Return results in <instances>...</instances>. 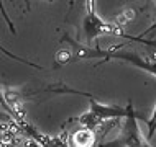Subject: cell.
Returning a JSON list of instances; mask_svg holds the SVG:
<instances>
[{
	"label": "cell",
	"mask_w": 156,
	"mask_h": 147,
	"mask_svg": "<svg viewBox=\"0 0 156 147\" xmlns=\"http://www.w3.org/2000/svg\"><path fill=\"white\" fill-rule=\"evenodd\" d=\"M95 142V134L92 129L82 128L71 134V147H92Z\"/></svg>",
	"instance_id": "5"
},
{
	"label": "cell",
	"mask_w": 156,
	"mask_h": 147,
	"mask_svg": "<svg viewBox=\"0 0 156 147\" xmlns=\"http://www.w3.org/2000/svg\"><path fill=\"white\" fill-rule=\"evenodd\" d=\"M132 18H133V12H132V10H128V12H125V13L119 15V16H117V26H119V25L128 23Z\"/></svg>",
	"instance_id": "8"
},
{
	"label": "cell",
	"mask_w": 156,
	"mask_h": 147,
	"mask_svg": "<svg viewBox=\"0 0 156 147\" xmlns=\"http://www.w3.org/2000/svg\"><path fill=\"white\" fill-rule=\"evenodd\" d=\"M126 106H128V113L125 116L119 137L108 142H102L100 147H153L146 137H143L140 131V126L136 123V116H135V111H133L132 100L128 102Z\"/></svg>",
	"instance_id": "3"
},
{
	"label": "cell",
	"mask_w": 156,
	"mask_h": 147,
	"mask_svg": "<svg viewBox=\"0 0 156 147\" xmlns=\"http://www.w3.org/2000/svg\"><path fill=\"white\" fill-rule=\"evenodd\" d=\"M43 92H54V93H73V95H82L89 100V105H90V113L94 115L97 119L102 123V121H107V119H120V118H125L126 113H128V106H107V105H102L99 103L97 100L92 96L90 93L87 92H79V90H74V88H69L66 87L64 83H58L56 87H48L44 88Z\"/></svg>",
	"instance_id": "4"
},
{
	"label": "cell",
	"mask_w": 156,
	"mask_h": 147,
	"mask_svg": "<svg viewBox=\"0 0 156 147\" xmlns=\"http://www.w3.org/2000/svg\"><path fill=\"white\" fill-rule=\"evenodd\" d=\"M62 41H67L73 49V54H74V59H94V57H102V62H99L95 67H99L100 64L107 61H123V62H128L138 69L145 70L151 75L156 77V57L153 59H145L143 56L136 52H132V51H117V49H108V51H102L100 48H82L79 46L76 41L69 39V36H64Z\"/></svg>",
	"instance_id": "1"
},
{
	"label": "cell",
	"mask_w": 156,
	"mask_h": 147,
	"mask_svg": "<svg viewBox=\"0 0 156 147\" xmlns=\"http://www.w3.org/2000/svg\"><path fill=\"white\" fill-rule=\"evenodd\" d=\"M154 29H156V23H153V25H151V26H150L148 29H145V31H143V35H141L140 38H143V36H146V35H148V33H151V31H154Z\"/></svg>",
	"instance_id": "9"
},
{
	"label": "cell",
	"mask_w": 156,
	"mask_h": 147,
	"mask_svg": "<svg viewBox=\"0 0 156 147\" xmlns=\"http://www.w3.org/2000/svg\"><path fill=\"white\" fill-rule=\"evenodd\" d=\"M87 7V13L86 18H84V33H86V39L87 43L90 44V41H94L95 38L102 36V35H113V36H122V38H128L130 41H136V43H146L150 46H154V41H145L143 38H133L125 35L122 29L117 26V25H110V23H105L97 16L95 13V8H94V2H86Z\"/></svg>",
	"instance_id": "2"
},
{
	"label": "cell",
	"mask_w": 156,
	"mask_h": 147,
	"mask_svg": "<svg viewBox=\"0 0 156 147\" xmlns=\"http://www.w3.org/2000/svg\"><path fill=\"white\" fill-rule=\"evenodd\" d=\"M71 61H74L73 51H69V49H61V51H58V54H56V67L64 65Z\"/></svg>",
	"instance_id": "6"
},
{
	"label": "cell",
	"mask_w": 156,
	"mask_h": 147,
	"mask_svg": "<svg viewBox=\"0 0 156 147\" xmlns=\"http://www.w3.org/2000/svg\"><path fill=\"white\" fill-rule=\"evenodd\" d=\"M146 124H148V134H146V139L151 142V139L154 137L156 134V105H154V111H153V116L150 118L148 121H146Z\"/></svg>",
	"instance_id": "7"
}]
</instances>
